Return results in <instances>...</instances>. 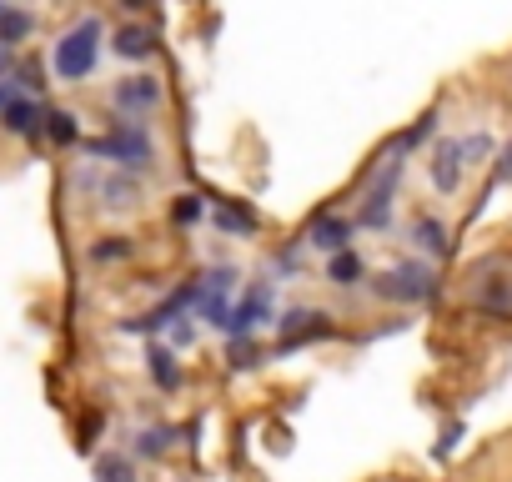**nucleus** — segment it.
<instances>
[{
	"mask_svg": "<svg viewBox=\"0 0 512 482\" xmlns=\"http://www.w3.org/2000/svg\"><path fill=\"white\" fill-rule=\"evenodd\" d=\"M267 317H272V287H267V282H251V287H246V297L231 307V317H226V327H221V332H226V337H251Z\"/></svg>",
	"mask_w": 512,
	"mask_h": 482,
	"instance_id": "nucleus-5",
	"label": "nucleus"
},
{
	"mask_svg": "<svg viewBox=\"0 0 512 482\" xmlns=\"http://www.w3.org/2000/svg\"><path fill=\"white\" fill-rule=\"evenodd\" d=\"M0 16H6V0H0Z\"/></svg>",
	"mask_w": 512,
	"mask_h": 482,
	"instance_id": "nucleus-32",
	"label": "nucleus"
},
{
	"mask_svg": "<svg viewBox=\"0 0 512 482\" xmlns=\"http://www.w3.org/2000/svg\"><path fill=\"white\" fill-rule=\"evenodd\" d=\"M86 151H91L96 161L121 166V171H141V166H151V136H146L141 121H111V131L96 136V141H86Z\"/></svg>",
	"mask_w": 512,
	"mask_h": 482,
	"instance_id": "nucleus-2",
	"label": "nucleus"
},
{
	"mask_svg": "<svg viewBox=\"0 0 512 482\" xmlns=\"http://www.w3.org/2000/svg\"><path fill=\"white\" fill-rule=\"evenodd\" d=\"M432 126H437V111H427V116H422V121H417V126H412V131H407V136L397 141V146H417V141H422V136H427Z\"/></svg>",
	"mask_w": 512,
	"mask_h": 482,
	"instance_id": "nucleus-26",
	"label": "nucleus"
},
{
	"mask_svg": "<svg viewBox=\"0 0 512 482\" xmlns=\"http://www.w3.org/2000/svg\"><path fill=\"white\" fill-rule=\"evenodd\" d=\"M96 191L106 196V206H136V196H141V186L131 176H106V181H96Z\"/></svg>",
	"mask_w": 512,
	"mask_h": 482,
	"instance_id": "nucleus-19",
	"label": "nucleus"
},
{
	"mask_svg": "<svg viewBox=\"0 0 512 482\" xmlns=\"http://www.w3.org/2000/svg\"><path fill=\"white\" fill-rule=\"evenodd\" d=\"M402 156L397 161H387L377 176H372V186H367V206L357 211V226H387V216H392V191L402 186Z\"/></svg>",
	"mask_w": 512,
	"mask_h": 482,
	"instance_id": "nucleus-4",
	"label": "nucleus"
},
{
	"mask_svg": "<svg viewBox=\"0 0 512 482\" xmlns=\"http://www.w3.org/2000/svg\"><path fill=\"white\" fill-rule=\"evenodd\" d=\"M131 252H136V247H131V236H101L86 257H91L96 267H106V262H126Z\"/></svg>",
	"mask_w": 512,
	"mask_h": 482,
	"instance_id": "nucleus-20",
	"label": "nucleus"
},
{
	"mask_svg": "<svg viewBox=\"0 0 512 482\" xmlns=\"http://www.w3.org/2000/svg\"><path fill=\"white\" fill-rule=\"evenodd\" d=\"M226 362H231V372H251V367H256V342H251V337H231Z\"/></svg>",
	"mask_w": 512,
	"mask_h": 482,
	"instance_id": "nucleus-23",
	"label": "nucleus"
},
{
	"mask_svg": "<svg viewBox=\"0 0 512 482\" xmlns=\"http://www.w3.org/2000/svg\"><path fill=\"white\" fill-rule=\"evenodd\" d=\"M472 302L482 312H512V277H477L472 272Z\"/></svg>",
	"mask_w": 512,
	"mask_h": 482,
	"instance_id": "nucleus-12",
	"label": "nucleus"
},
{
	"mask_svg": "<svg viewBox=\"0 0 512 482\" xmlns=\"http://www.w3.org/2000/svg\"><path fill=\"white\" fill-rule=\"evenodd\" d=\"M497 176H502V181H512V146L502 151V171H497Z\"/></svg>",
	"mask_w": 512,
	"mask_h": 482,
	"instance_id": "nucleus-28",
	"label": "nucleus"
},
{
	"mask_svg": "<svg viewBox=\"0 0 512 482\" xmlns=\"http://www.w3.org/2000/svg\"><path fill=\"white\" fill-rule=\"evenodd\" d=\"M412 241L427 252V257H447V247H452V231L437 221V216H417V226H412Z\"/></svg>",
	"mask_w": 512,
	"mask_h": 482,
	"instance_id": "nucleus-14",
	"label": "nucleus"
},
{
	"mask_svg": "<svg viewBox=\"0 0 512 482\" xmlns=\"http://www.w3.org/2000/svg\"><path fill=\"white\" fill-rule=\"evenodd\" d=\"M171 437H176L171 427H146V432L136 437V452H141V457H161V452L171 447Z\"/></svg>",
	"mask_w": 512,
	"mask_h": 482,
	"instance_id": "nucleus-24",
	"label": "nucleus"
},
{
	"mask_svg": "<svg viewBox=\"0 0 512 482\" xmlns=\"http://www.w3.org/2000/svg\"><path fill=\"white\" fill-rule=\"evenodd\" d=\"M462 166H467V161H462V146H457V141H437L427 176H432L437 191H457V186H462Z\"/></svg>",
	"mask_w": 512,
	"mask_h": 482,
	"instance_id": "nucleus-10",
	"label": "nucleus"
},
{
	"mask_svg": "<svg viewBox=\"0 0 512 482\" xmlns=\"http://www.w3.org/2000/svg\"><path fill=\"white\" fill-rule=\"evenodd\" d=\"M6 101H11V91H6V86H0V106H6Z\"/></svg>",
	"mask_w": 512,
	"mask_h": 482,
	"instance_id": "nucleus-30",
	"label": "nucleus"
},
{
	"mask_svg": "<svg viewBox=\"0 0 512 482\" xmlns=\"http://www.w3.org/2000/svg\"><path fill=\"white\" fill-rule=\"evenodd\" d=\"M201 211H206V206H201V196H176L171 221H176V226H196V221H201Z\"/></svg>",
	"mask_w": 512,
	"mask_h": 482,
	"instance_id": "nucleus-25",
	"label": "nucleus"
},
{
	"mask_svg": "<svg viewBox=\"0 0 512 482\" xmlns=\"http://www.w3.org/2000/svg\"><path fill=\"white\" fill-rule=\"evenodd\" d=\"M372 292H377L382 302H427V297L437 292V282H432V267H422V262H397V267H387V272L372 282Z\"/></svg>",
	"mask_w": 512,
	"mask_h": 482,
	"instance_id": "nucleus-3",
	"label": "nucleus"
},
{
	"mask_svg": "<svg viewBox=\"0 0 512 482\" xmlns=\"http://www.w3.org/2000/svg\"><path fill=\"white\" fill-rule=\"evenodd\" d=\"M367 277V262L357 257V252H337L332 262H327V282L332 287H357Z\"/></svg>",
	"mask_w": 512,
	"mask_h": 482,
	"instance_id": "nucleus-16",
	"label": "nucleus"
},
{
	"mask_svg": "<svg viewBox=\"0 0 512 482\" xmlns=\"http://www.w3.org/2000/svg\"><path fill=\"white\" fill-rule=\"evenodd\" d=\"M31 31H36V16L6 6V16H0V51H16L21 41H31Z\"/></svg>",
	"mask_w": 512,
	"mask_h": 482,
	"instance_id": "nucleus-15",
	"label": "nucleus"
},
{
	"mask_svg": "<svg viewBox=\"0 0 512 482\" xmlns=\"http://www.w3.org/2000/svg\"><path fill=\"white\" fill-rule=\"evenodd\" d=\"M216 226L251 236V231H256V211H251V206H221V211H216Z\"/></svg>",
	"mask_w": 512,
	"mask_h": 482,
	"instance_id": "nucleus-21",
	"label": "nucleus"
},
{
	"mask_svg": "<svg viewBox=\"0 0 512 482\" xmlns=\"http://www.w3.org/2000/svg\"><path fill=\"white\" fill-rule=\"evenodd\" d=\"M146 367H151V377H156L161 392H176V387H181V367H176V357H171L166 347H151V352H146Z\"/></svg>",
	"mask_w": 512,
	"mask_h": 482,
	"instance_id": "nucleus-17",
	"label": "nucleus"
},
{
	"mask_svg": "<svg viewBox=\"0 0 512 482\" xmlns=\"http://www.w3.org/2000/svg\"><path fill=\"white\" fill-rule=\"evenodd\" d=\"M171 337H176V347H186V342H191V337H196V332H191V322H186V317H181V322H176V327H171Z\"/></svg>",
	"mask_w": 512,
	"mask_h": 482,
	"instance_id": "nucleus-27",
	"label": "nucleus"
},
{
	"mask_svg": "<svg viewBox=\"0 0 512 482\" xmlns=\"http://www.w3.org/2000/svg\"><path fill=\"white\" fill-rule=\"evenodd\" d=\"M46 136H51L56 146H76V141H81L76 111H46Z\"/></svg>",
	"mask_w": 512,
	"mask_h": 482,
	"instance_id": "nucleus-18",
	"label": "nucleus"
},
{
	"mask_svg": "<svg viewBox=\"0 0 512 482\" xmlns=\"http://www.w3.org/2000/svg\"><path fill=\"white\" fill-rule=\"evenodd\" d=\"M231 287H236V272H226V267H216V272L196 277V312H201L206 322L226 327V317H231V307H226V292H231Z\"/></svg>",
	"mask_w": 512,
	"mask_h": 482,
	"instance_id": "nucleus-6",
	"label": "nucleus"
},
{
	"mask_svg": "<svg viewBox=\"0 0 512 482\" xmlns=\"http://www.w3.org/2000/svg\"><path fill=\"white\" fill-rule=\"evenodd\" d=\"M121 6H126V11H146V6H151V0H121Z\"/></svg>",
	"mask_w": 512,
	"mask_h": 482,
	"instance_id": "nucleus-29",
	"label": "nucleus"
},
{
	"mask_svg": "<svg viewBox=\"0 0 512 482\" xmlns=\"http://www.w3.org/2000/svg\"><path fill=\"white\" fill-rule=\"evenodd\" d=\"M0 71H6V51H0Z\"/></svg>",
	"mask_w": 512,
	"mask_h": 482,
	"instance_id": "nucleus-31",
	"label": "nucleus"
},
{
	"mask_svg": "<svg viewBox=\"0 0 512 482\" xmlns=\"http://www.w3.org/2000/svg\"><path fill=\"white\" fill-rule=\"evenodd\" d=\"M352 231H357V221H347V216H337V211H317V216H312V226H307V241H312L317 252L337 257V252H347Z\"/></svg>",
	"mask_w": 512,
	"mask_h": 482,
	"instance_id": "nucleus-7",
	"label": "nucleus"
},
{
	"mask_svg": "<svg viewBox=\"0 0 512 482\" xmlns=\"http://www.w3.org/2000/svg\"><path fill=\"white\" fill-rule=\"evenodd\" d=\"M0 126H6V136H41L46 131V111H41V101H31V96H11L6 106H0Z\"/></svg>",
	"mask_w": 512,
	"mask_h": 482,
	"instance_id": "nucleus-9",
	"label": "nucleus"
},
{
	"mask_svg": "<svg viewBox=\"0 0 512 482\" xmlns=\"http://www.w3.org/2000/svg\"><path fill=\"white\" fill-rule=\"evenodd\" d=\"M101 36H106V26L96 21V16H86V21H76L61 41H56V51H51V71L61 76V81H86L91 71H96V61H101Z\"/></svg>",
	"mask_w": 512,
	"mask_h": 482,
	"instance_id": "nucleus-1",
	"label": "nucleus"
},
{
	"mask_svg": "<svg viewBox=\"0 0 512 482\" xmlns=\"http://www.w3.org/2000/svg\"><path fill=\"white\" fill-rule=\"evenodd\" d=\"M111 46H116L121 61H151V56H156V36H151L146 26H121Z\"/></svg>",
	"mask_w": 512,
	"mask_h": 482,
	"instance_id": "nucleus-13",
	"label": "nucleus"
},
{
	"mask_svg": "<svg viewBox=\"0 0 512 482\" xmlns=\"http://www.w3.org/2000/svg\"><path fill=\"white\" fill-rule=\"evenodd\" d=\"M96 482H136V467L126 457L106 452V457H96Z\"/></svg>",
	"mask_w": 512,
	"mask_h": 482,
	"instance_id": "nucleus-22",
	"label": "nucleus"
},
{
	"mask_svg": "<svg viewBox=\"0 0 512 482\" xmlns=\"http://www.w3.org/2000/svg\"><path fill=\"white\" fill-rule=\"evenodd\" d=\"M277 332H282V347H302V342H312V337H327L332 322H327L322 312H287V317L277 322Z\"/></svg>",
	"mask_w": 512,
	"mask_h": 482,
	"instance_id": "nucleus-11",
	"label": "nucleus"
},
{
	"mask_svg": "<svg viewBox=\"0 0 512 482\" xmlns=\"http://www.w3.org/2000/svg\"><path fill=\"white\" fill-rule=\"evenodd\" d=\"M111 101H116V111H131V116L156 111L161 106V81L156 76H126V81H116Z\"/></svg>",
	"mask_w": 512,
	"mask_h": 482,
	"instance_id": "nucleus-8",
	"label": "nucleus"
}]
</instances>
